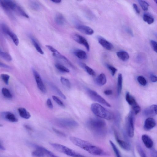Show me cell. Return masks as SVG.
<instances>
[{
  "instance_id": "7",
  "label": "cell",
  "mask_w": 157,
  "mask_h": 157,
  "mask_svg": "<svg viewBox=\"0 0 157 157\" xmlns=\"http://www.w3.org/2000/svg\"><path fill=\"white\" fill-rule=\"evenodd\" d=\"M57 124L60 126L65 128H73L77 127L78 124L74 120L68 118H62L58 119Z\"/></svg>"
},
{
  "instance_id": "40",
  "label": "cell",
  "mask_w": 157,
  "mask_h": 157,
  "mask_svg": "<svg viewBox=\"0 0 157 157\" xmlns=\"http://www.w3.org/2000/svg\"><path fill=\"white\" fill-rule=\"evenodd\" d=\"M137 80L140 84L143 86H145L147 84L146 80L142 76H139L137 78Z\"/></svg>"
},
{
  "instance_id": "37",
  "label": "cell",
  "mask_w": 157,
  "mask_h": 157,
  "mask_svg": "<svg viewBox=\"0 0 157 157\" xmlns=\"http://www.w3.org/2000/svg\"><path fill=\"white\" fill-rule=\"evenodd\" d=\"M32 155L36 157H44V154L40 149L36 148V150L33 151Z\"/></svg>"
},
{
  "instance_id": "58",
  "label": "cell",
  "mask_w": 157,
  "mask_h": 157,
  "mask_svg": "<svg viewBox=\"0 0 157 157\" xmlns=\"http://www.w3.org/2000/svg\"><path fill=\"white\" fill-rule=\"evenodd\" d=\"M2 125L1 124H0V127H2Z\"/></svg>"
},
{
  "instance_id": "26",
  "label": "cell",
  "mask_w": 157,
  "mask_h": 157,
  "mask_svg": "<svg viewBox=\"0 0 157 157\" xmlns=\"http://www.w3.org/2000/svg\"><path fill=\"white\" fill-rule=\"evenodd\" d=\"M117 57L123 61L127 60L129 58L128 53L126 51H121L117 52Z\"/></svg>"
},
{
  "instance_id": "43",
  "label": "cell",
  "mask_w": 157,
  "mask_h": 157,
  "mask_svg": "<svg viewBox=\"0 0 157 157\" xmlns=\"http://www.w3.org/2000/svg\"><path fill=\"white\" fill-rule=\"evenodd\" d=\"M108 68L110 71L113 76L114 75L117 71V69L113 66L108 64L107 65Z\"/></svg>"
},
{
  "instance_id": "57",
  "label": "cell",
  "mask_w": 157,
  "mask_h": 157,
  "mask_svg": "<svg viewBox=\"0 0 157 157\" xmlns=\"http://www.w3.org/2000/svg\"><path fill=\"white\" fill-rule=\"evenodd\" d=\"M0 150H5V148L2 145V144L0 143Z\"/></svg>"
},
{
  "instance_id": "16",
  "label": "cell",
  "mask_w": 157,
  "mask_h": 157,
  "mask_svg": "<svg viewBox=\"0 0 157 157\" xmlns=\"http://www.w3.org/2000/svg\"><path fill=\"white\" fill-rule=\"evenodd\" d=\"M114 135L116 141L120 147L125 150H130V146L129 144L126 142L120 139L115 131H114Z\"/></svg>"
},
{
  "instance_id": "38",
  "label": "cell",
  "mask_w": 157,
  "mask_h": 157,
  "mask_svg": "<svg viewBox=\"0 0 157 157\" xmlns=\"http://www.w3.org/2000/svg\"><path fill=\"white\" fill-rule=\"evenodd\" d=\"M138 2L141 8L144 10L147 11L148 10L149 5L146 1L139 0L138 1Z\"/></svg>"
},
{
  "instance_id": "33",
  "label": "cell",
  "mask_w": 157,
  "mask_h": 157,
  "mask_svg": "<svg viewBox=\"0 0 157 157\" xmlns=\"http://www.w3.org/2000/svg\"><path fill=\"white\" fill-rule=\"evenodd\" d=\"M0 56L7 61H10L12 60V58L10 55L7 52L2 51L0 50Z\"/></svg>"
},
{
  "instance_id": "47",
  "label": "cell",
  "mask_w": 157,
  "mask_h": 157,
  "mask_svg": "<svg viewBox=\"0 0 157 157\" xmlns=\"http://www.w3.org/2000/svg\"><path fill=\"white\" fill-rule=\"evenodd\" d=\"M46 103L47 106L49 109H52L53 108V105L50 98H48L47 99Z\"/></svg>"
},
{
  "instance_id": "32",
  "label": "cell",
  "mask_w": 157,
  "mask_h": 157,
  "mask_svg": "<svg viewBox=\"0 0 157 157\" xmlns=\"http://www.w3.org/2000/svg\"><path fill=\"white\" fill-rule=\"evenodd\" d=\"M60 81L62 84L68 88H71V82L69 80L63 77H61Z\"/></svg>"
},
{
  "instance_id": "30",
  "label": "cell",
  "mask_w": 157,
  "mask_h": 157,
  "mask_svg": "<svg viewBox=\"0 0 157 157\" xmlns=\"http://www.w3.org/2000/svg\"><path fill=\"white\" fill-rule=\"evenodd\" d=\"M50 85L52 89L58 95L64 99H66V96L56 85L52 83H51Z\"/></svg>"
},
{
  "instance_id": "53",
  "label": "cell",
  "mask_w": 157,
  "mask_h": 157,
  "mask_svg": "<svg viewBox=\"0 0 157 157\" xmlns=\"http://www.w3.org/2000/svg\"><path fill=\"white\" fill-rule=\"evenodd\" d=\"M151 155L152 157H157V151L155 149H152L151 152Z\"/></svg>"
},
{
  "instance_id": "5",
  "label": "cell",
  "mask_w": 157,
  "mask_h": 157,
  "mask_svg": "<svg viewBox=\"0 0 157 157\" xmlns=\"http://www.w3.org/2000/svg\"><path fill=\"white\" fill-rule=\"evenodd\" d=\"M86 90L88 96L94 101L107 107H111L110 105L95 91L88 88L86 89Z\"/></svg>"
},
{
  "instance_id": "25",
  "label": "cell",
  "mask_w": 157,
  "mask_h": 157,
  "mask_svg": "<svg viewBox=\"0 0 157 157\" xmlns=\"http://www.w3.org/2000/svg\"><path fill=\"white\" fill-rule=\"evenodd\" d=\"M55 21L57 24L60 25H64L65 22L64 17L62 14L60 13H58L56 15Z\"/></svg>"
},
{
  "instance_id": "36",
  "label": "cell",
  "mask_w": 157,
  "mask_h": 157,
  "mask_svg": "<svg viewBox=\"0 0 157 157\" xmlns=\"http://www.w3.org/2000/svg\"><path fill=\"white\" fill-rule=\"evenodd\" d=\"M2 92L3 96L6 98L10 99L12 98L11 93L7 88H3L2 90Z\"/></svg>"
},
{
  "instance_id": "27",
  "label": "cell",
  "mask_w": 157,
  "mask_h": 157,
  "mask_svg": "<svg viewBox=\"0 0 157 157\" xmlns=\"http://www.w3.org/2000/svg\"><path fill=\"white\" fill-rule=\"evenodd\" d=\"M122 76L121 73H119L117 77V94L119 95L121 94L122 86Z\"/></svg>"
},
{
  "instance_id": "39",
  "label": "cell",
  "mask_w": 157,
  "mask_h": 157,
  "mask_svg": "<svg viewBox=\"0 0 157 157\" xmlns=\"http://www.w3.org/2000/svg\"><path fill=\"white\" fill-rule=\"evenodd\" d=\"M82 66L89 75L92 76H95V72L92 69L85 64H83Z\"/></svg>"
},
{
  "instance_id": "3",
  "label": "cell",
  "mask_w": 157,
  "mask_h": 157,
  "mask_svg": "<svg viewBox=\"0 0 157 157\" xmlns=\"http://www.w3.org/2000/svg\"><path fill=\"white\" fill-rule=\"evenodd\" d=\"M91 109L93 113L96 116L107 120L113 119V114L101 105L97 103H94L91 105Z\"/></svg>"
},
{
  "instance_id": "10",
  "label": "cell",
  "mask_w": 157,
  "mask_h": 157,
  "mask_svg": "<svg viewBox=\"0 0 157 157\" xmlns=\"http://www.w3.org/2000/svg\"><path fill=\"white\" fill-rule=\"evenodd\" d=\"M32 70L38 88L43 93H46V89L40 74L34 68Z\"/></svg>"
},
{
  "instance_id": "15",
  "label": "cell",
  "mask_w": 157,
  "mask_h": 157,
  "mask_svg": "<svg viewBox=\"0 0 157 157\" xmlns=\"http://www.w3.org/2000/svg\"><path fill=\"white\" fill-rule=\"evenodd\" d=\"M156 124V122L153 118L148 117L145 121L144 128L145 130L148 131L154 128Z\"/></svg>"
},
{
  "instance_id": "14",
  "label": "cell",
  "mask_w": 157,
  "mask_h": 157,
  "mask_svg": "<svg viewBox=\"0 0 157 157\" xmlns=\"http://www.w3.org/2000/svg\"><path fill=\"white\" fill-rule=\"evenodd\" d=\"M98 40V43L106 50L110 51L113 49V46L112 44L104 38L99 37Z\"/></svg>"
},
{
  "instance_id": "49",
  "label": "cell",
  "mask_w": 157,
  "mask_h": 157,
  "mask_svg": "<svg viewBox=\"0 0 157 157\" xmlns=\"http://www.w3.org/2000/svg\"><path fill=\"white\" fill-rule=\"evenodd\" d=\"M150 79L151 81L152 82H154L157 81V76L151 74L150 75Z\"/></svg>"
},
{
  "instance_id": "13",
  "label": "cell",
  "mask_w": 157,
  "mask_h": 157,
  "mask_svg": "<svg viewBox=\"0 0 157 157\" xmlns=\"http://www.w3.org/2000/svg\"><path fill=\"white\" fill-rule=\"evenodd\" d=\"M157 105H152L145 109L143 112L144 115L150 117L154 116L157 114Z\"/></svg>"
},
{
  "instance_id": "24",
  "label": "cell",
  "mask_w": 157,
  "mask_h": 157,
  "mask_svg": "<svg viewBox=\"0 0 157 157\" xmlns=\"http://www.w3.org/2000/svg\"><path fill=\"white\" fill-rule=\"evenodd\" d=\"M75 55L78 58L82 59H86L87 58L86 53L81 49H77L74 52Z\"/></svg>"
},
{
  "instance_id": "20",
  "label": "cell",
  "mask_w": 157,
  "mask_h": 157,
  "mask_svg": "<svg viewBox=\"0 0 157 157\" xmlns=\"http://www.w3.org/2000/svg\"><path fill=\"white\" fill-rule=\"evenodd\" d=\"M17 110L20 116L22 118L29 119L31 117L30 113L25 109L20 107L18 108Z\"/></svg>"
},
{
  "instance_id": "46",
  "label": "cell",
  "mask_w": 157,
  "mask_h": 157,
  "mask_svg": "<svg viewBox=\"0 0 157 157\" xmlns=\"http://www.w3.org/2000/svg\"><path fill=\"white\" fill-rule=\"evenodd\" d=\"M150 44L153 50L154 51L157 52V45L156 42L153 40H150Z\"/></svg>"
},
{
  "instance_id": "12",
  "label": "cell",
  "mask_w": 157,
  "mask_h": 157,
  "mask_svg": "<svg viewBox=\"0 0 157 157\" xmlns=\"http://www.w3.org/2000/svg\"><path fill=\"white\" fill-rule=\"evenodd\" d=\"M3 119L11 122H16L18 120L15 116L12 113L9 111L2 112L1 114Z\"/></svg>"
},
{
  "instance_id": "9",
  "label": "cell",
  "mask_w": 157,
  "mask_h": 157,
  "mask_svg": "<svg viewBox=\"0 0 157 157\" xmlns=\"http://www.w3.org/2000/svg\"><path fill=\"white\" fill-rule=\"evenodd\" d=\"M2 30L6 34L8 35L12 39L15 44L17 46L19 43V39L16 34L5 24L2 23L1 25Z\"/></svg>"
},
{
  "instance_id": "6",
  "label": "cell",
  "mask_w": 157,
  "mask_h": 157,
  "mask_svg": "<svg viewBox=\"0 0 157 157\" xmlns=\"http://www.w3.org/2000/svg\"><path fill=\"white\" fill-rule=\"evenodd\" d=\"M133 113L130 112L126 119V130L127 134L130 137H132L134 135V123Z\"/></svg>"
},
{
  "instance_id": "34",
  "label": "cell",
  "mask_w": 157,
  "mask_h": 157,
  "mask_svg": "<svg viewBox=\"0 0 157 157\" xmlns=\"http://www.w3.org/2000/svg\"><path fill=\"white\" fill-rule=\"evenodd\" d=\"M56 68L59 70L63 72L68 73L70 70L64 66L59 63H57L55 64Z\"/></svg>"
},
{
  "instance_id": "35",
  "label": "cell",
  "mask_w": 157,
  "mask_h": 157,
  "mask_svg": "<svg viewBox=\"0 0 157 157\" xmlns=\"http://www.w3.org/2000/svg\"><path fill=\"white\" fill-rule=\"evenodd\" d=\"M16 10L21 16L27 18H29V16L26 13L24 10L21 6L18 5H17Z\"/></svg>"
},
{
  "instance_id": "17",
  "label": "cell",
  "mask_w": 157,
  "mask_h": 157,
  "mask_svg": "<svg viewBox=\"0 0 157 157\" xmlns=\"http://www.w3.org/2000/svg\"><path fill=\"white\" fill-rule=\"evenodd\" d=\"M142 140L145 146L147 148H151L153 147V142L150 137L147 134H143L141 136Z\"/></svg>"
},
{
  "instance_id": "1",
  "label": "cell",
  "mask_w": 157,
  "mask_h": 157,
  "mask_svg": "<svg viewBox=\"0 0 157 157\" xmlns=\"http://www.w3.org/2000/svg\"><path fill=\"white\" fill-rule=\"evenodd\" d=\"M70 140L74 145L94 155H103L104 152L100 148L95 146L90 142L73 136H70Z\"/></svg>"
},
{
  "instance_id": "23",
  "label": "cell",
  "mask_w": 157,
  "mask_h": 157,
  "mask_svg": "<svg viewBox=\"0 0 157 157\" xmlns=\"http://www.w3.org/2000/svg\"><path fill=\"white\" fill-rule=\"evenodd\" d=\"M96 82L97 84L100 86L105 84L106 82V78L105 75L103 73L100 74L96 78Z\"/></svg>"
},
{
  "instance_id": "28",
  "label": "cell",
  "mask_w": 157,
  "mask_h": 157,
  "mask_svg": "<svg viewBox=\"0 0 157 157\" xmlns=\"http://www.w3.org/2000/svg\"><path fill=\"white\" fill-rule=\"evenodd\" d=\"M29 6L31 9L35 10H39L41 7L39 3L35 1H30L29 3Z\"/></svg>"
},
{
  "instance_id": "55",
  "label": "cell",
  "mask_w": 157,
  "mask_h": 157,
  "mask_svg": "<svg viewBox=\"0 0 157 157\" xmlns=\"http://www.w3.org/2000/svg\"><path fill=\"white\" fill-rule=\"evenodd\" d=\"M24 127L25 128H26L27 129L29 130L32 131V128L30 126L28 125H25Z\"/></svg>"
},
{
  "instance_id": "21",
  "label": "cell",
  "mask_w": 157,
  "mask_h": 157,
  "mask_svg": "<svg viewBox=\"0 0 157 157\" xmlns=\"http://www.w3.org/2000/svg\"><path fill=\"white\" fill-rule=\"evenodd\" d=\"M33 145L36 148L40 149L43 151L44 155H46L49 157H59L44 147L36 145Z\"/></svg>"
},
{
  "instance_id": "22",
  "label": "cell",
  "mask_w": 157,
  "mask_h": 157,
  "mask_svg": "<svg viewBox=\"0 0 157 157\" xmlns=\"http://www.w3.org/2000/svg\"><path fill=\"white\" fill-rule=\"evenodd\" d=\"M29 36L33 44L36 51L40 54L42 55L44 54V52L43 51L42 49L41 48L39 44L35 38L31 34L29 35Z\"/></svg>"
},
{
  "instance_id": "48",
  "label": "cell",
  "mask_w": 157,
  "mask_h": 157,
  "mask_svg": "<svg viewBox=\"0 0 157 157\" xmlns=\"http://www.w3.org/2000/svg\"><path fill=\"white\" fill-rule=\"evenodd\" d=\"M46 47L48 49L52 52V53L57 52L58 51L52 46L50 45H46Z\"/></svg>"
},
{
  "instance_id": "51",
  "label": "cell",
  "mask_w": 157,
  "mask_h": 157,
  "mask_svg": "<svg viewBox=\"0 0 157 157\" xmlns=\"http://www.w3.org/2000/svg\"><path fill=\"white\" fill-rule=\"evenodd\" d=\"M133 6L136 13L138 14H139L140 13V11L137 5L135 3H133Z\"/></svg>"
},
{
  "instance_id": "45",
  "label": "cell",
  "mask_w": 157,
  "mask_h": 157,
  "mask_svg": "<svg viewBox=\"0 0 157 157\" xmlns=\"http://www.w3.org/2000/svg\"><path fill=\"white\" fill-rule=\"evenodd\" d=\"M52 129L53 131L57 135L62 137H65L66 136V134L63 132L54 128H52Z\"/></svg>"
},
{
  "instance_id": "29",
  "label": "cell",
  "mask_w": 157,
  "mask_h": 157,
  "mask_svg": "<svg viewBox=\"0 0 157 157\" xmlns=\"http://www.w3.org/2000/svg\"><path fill=\"white\" fill-rule=\"evenodd\" d=\"M143 19L144 21L148 24H151L154 21V18L153 17L149 14L145 13L143 16Z\"/></svg>"
},
{
  "instance_id": "31",
  "label": "cell",
  "mask_w": 157,
  "mask_h": 157,
  "mask_svg": "<svg viewBox=\"0 0 157 157\" xmlns=\"http://www.w3.org/2000/svg\"><path fill=\"white\" fill-rule=\"evenodd\" d=\"M109 143L116 157H122L120 151L113 142L111 140H109Z\"/></svg>"
},
{
  "instance_id": "4",
  "label": "cell",
  "mask_w": 157,
  "mask_h": 157,
  "mask_svg": "<svg viewBox=\"0 0 157 157\" xmlns=\"http://www.w3.org/2000/svg\"><path fill=\"white\" fill-rule=\"evenodd\" d=\"M50 144L58 151L72 157H86L84 155L63 145L54 143Z\"/></svg>"
},
{
  "instance_id": "2",
  "label": "cell",
  "mask_w": 157,
  "mask_h": 157,
  "mask_svg": "<svg viewBox=\"0 0 157 157\" xmlns=\"http://www.w3.org/2000/svg\"><path fill=\"white\" fill-rule=\"evenodd\" d=\"M87 125L90 130L96 134H103L105 132L106 122L102 119L97 118H91L87 121Z\"/></svg>"
},
{
  "instance_id": "8",
  "label": "cell",
  "mask_w": 157,
  "mask_h": 157,
  "mask_svg": "<svg viewBox=\"0 0 157 157\" xmlns=\"http://www.w3.org/2000/svg\"><path fill=\"white\" fill-rule=\"evenodd\" d=\"M0 5L2 9L9 15H11V10H16L17 4L13 1L10 0H0Z\"/></svg>"
},
{
  "instance_id": "56",
  "label": "cell",
  "mask_w": 157,
  "mask_h": 157,
  "mask_svg": "<svg viewBox=\"0 0 157 157\" xmlns=\"http://www.w3.org/2000/svg\"><path fill=\"white\" fill-rule=\"evenodd\" d=\"M51 1L54 3H59L62 1L61 0H51Z\"/></svg>"
},
{
  "instance_id": "19",
  "label": "cell",
  "mask_w": 157,
  "mask_h": 157,
  "mask_svg": "<svg viewBox=\"0 0 157 157\" xmlns=\"http://www.w3.org/2000/svg\"><path fill=\"white\" fill-rule=\"evenodd\" d=\"M125 99L128 103L132 106V109L139 105L135 98L128 92H127L126 94Z\"/></svg>"
},
{
  "instance_id": "42",
  "label": "cell",
  "mask_w": 157,
  "mask_h": 157,
  "mask_svg": "<svg viewBox=\"0 0 157 157\" xmlns=\"http://www.w3.org/2000/svg\"><path fill=\"white\" fill-rule=\"evenodd\" d=\"M52 98L58 105L62 107H64L65 105L63 102L57 96L53 95Z\"/></svg>"
},
{
  "instance_id": "11",
  "label": "cell",
  "mask_w": 157,
  "mask_h": 157,
  "mask_svg": "<svg viewBox=\"0 0 157 157\" xmlns=\"http://www.w3.org/2000/svg\"><path fill=\"white\" fill-rule=\"evenodd\" d=\"M73 40L78 44L83 45L86 50L89 51L90 46L86 39L83 36L78 34H75L73 36Z\"/></svg>"
},
{
  "instance_id": "50",
  "label": "cell",
  "mask_w": 157,
  "mask_h": 157,
  "mask_svg": "<svg viewBox=\"0 0 157 157\" xmlns=\"http://www.w3.org/2000/svg\"><path fill=\"white\" fill-rule=\"evenodd\" d=\"M0 67L7 69H10L11 67L9 65L0 61Z\"/></svg>"
},
{
  "instance_id": "18",
  "label": "cell",
  "mask_w": 157,
  "mask_h": 157,
  "mask_svg": "<svg viewBox=\"0 0 157 157\" xmlns=\"http://www.w3.org/2000/svg\"><path fill=\"white\" fill-rule=\"evenodd\" d=\"M77 29L81 32L87 35H92L94 31L90 27L83 25H79L76 27Z\"/></svg>"
},
{
  "instance_id": "54",
  "label": "cell",
  "mask_w": 157,
  "mask_h": 157,
  "mask_svg": "<svg viewBox=\"0 0 157 157\" xmlns=\"http://www.w3.org/2000/svg\"><path fill=\"white\" fill-rule=\"evenodd\" d=\"M126 32L130 35L132 36H133V33L132 30L130 29L129 28L127 27L126 29Z\"/></svg>"
},
{
  "instance_id": "41",
  "label": "cell",
  "mask_w": 157,
  "mask_h": 157,
  "mask_svg": "<svg viewBox=\"0 0 157 157\" xmlns=\"http://www.w3.org/2000/svg\"><path fill=\"white\" fill-rule=\"evenodd\" d=\"M10 77V76L6 74H2L0 75V78L7 85L9 84Z\"/></svg>"
},
{
  "instance_id": "44",
  "label": "cell",
  "mask_w": 157,
  "mask_h": 157,
  "mask_svg": "<svg viewBox=\"0 0 157 157\" xmlns=\"http://www.w3.org/2000/svg\"><path fill=\"white\" fill-rule=\"evenodd\" d=\"M137 150L141 157H147L144 151L139 145L137 146Z\"/></svg>"
},
{
  "instance_id": "52",
  "label": "cell",
  "mask_w": 157,
  "mask_h": 157,
  "mask_svg": "<svg viewBox=\"0 0 157 157\" xmlns=\"http://www.w3.org/2000/svg\"><path fill=\"white\" fill-rule=\"evenodd\" d=\"M104 94L107 95H110L112 94L113 91L111 90H106L104 91Z\"/></svg>"
}]
</instances>
